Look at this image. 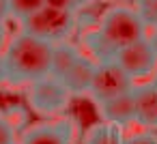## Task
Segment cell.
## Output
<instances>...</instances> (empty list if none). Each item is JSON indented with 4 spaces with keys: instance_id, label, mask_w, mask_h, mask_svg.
<instances>
[{
    "instance_id": "cell-15",
    "label": "cell",
    "mask_w": 157,
    "mask_h": 144,
    "mask_svg": "<svg viewBox=\"0 0 157 144\" xmlns=\"http://www.w3.org/2000/svg\"><path fill=\"white\" fill-rule=\"evenodd\" d=\"M133 9L146 24V28H157V0H133Z\"/></svg>"
},
{
    "instance_id": "cell-21",
    "label": "cell",
    "mask_w": 157,
    "mask_h": 144,
    "mask_svg": "<svg viewBox=\"0 0 157 144\" xmlns=\"http://www.w3.org/2000/svg\"><path fill=\"white\" fill-rule=\"evenodd\" d=\"M9 15V0H0V20H7Z\"/></svg>"
},
{
    "instance_id": "cell-23",
    "label": "cell",
    "mask_w": 157,
    "mask_h": 144,
    "mask_svg": "<svg viewBox=\"0 0 157 144\" xmlns=\"http://www.w3.org/2000/svg\"><path fill=\"white\" fill-rule=\"evenodd\" d=\"M73 2H75V11H82L84 7H88L93 2V0H73Z\"/></svg>"
},
{
    "instance_id": "cell-11",
    "label": "cell",
    "mask_w": 157,
    "mask_h": 144,
    "mask_svg": "<svg viewBox=\"0 0 157 144\" xmlns=\"http://www.w3.org/2000/svg\"><path fill=\"white\" fill-rule=\"evenodd\" d=\"M80 56H82L80 50H78L73 43H69V41L54 43V52H52V73H50V75L63 80V78L69 73V69L78 63Z\"/></svg>"
},
{
    "instance_id": "cell-20",
    "label": "cell",
    "mask_w": 157,
    "mask_h": 144,
    "mask_svg": "<svg viewBox=\"0 0 157 144\" xmlns=\"http://www.w3.org/2000/svg\"><path fill=\"white\" fill-rule=\"evenodd\" d=\"M9 82V73H7V65H5V58L0 54V86Z\"/></svg>"
},
{
    "instance_id": "cell-7",
    "label": "cell",
    "mask_w": 157,
    "mask_h": 144,
    "mask_svg": "<svg viewBox=\"0 0 157 144\" xmlns=\"http://www.w3.org/2000/svg\"><path fill=\"white\" fill-rule=\"evenodd\" d=\"M73 140L75 123L71 118H60L28 127L17 144H73Z\"/></svg>"
},
{
    "instance_id": "cell-5",
    "label": "cell",
    "mask_w": 157,
    "mask_h": 144,
    "mask_svg": "<svg viewBox=\"0 0 157 144\" xmlns=\"http://www.w3.org/2000/svg\"><path fill=\"white\" fill-rule=\"evenodd\" d=\"M133 86H136V80L116 60H105V63H97L88 97L95 103H103L108 99H114V97L131 93Z\"/></svg>"
},
{
    "instance_id": "cell-9",
    "label": "cell",
    "mask_w": 157,
    "mask_h": 144,
    "mask_svg": "<svg viewBox=\"0 0 157 144\" xmlns=\"http://www.w3.org/2000/svg\"><path fill=\"white\" fill-rule=\"evenodd\" d=\"M95 69H97V63L90 56L82 54L78 63L69 69V73L63 78V84L67 86L71 95H88L93 86V78H95Z\"/></svg>"
},
{
    "instance_id": "cell-1",
    "label": "cell",
    "mask_w": 157,
    "mask_h": 144,
    "mask_svg": "<svg viewBox=\"0 0 157 144\" xmlns=\"http://www.w3.org/2000/svg\"><path fill=\"white\" fill-rule=\"evenodd\" d=\"M54 43L20 30L5 47L2 58L9 73V84H33L52 73Z\"/></svg>"
},
{
    "instance_id": "cell-6",
    "label": "cell",
    "mask_w": 157,
    "mask_h": 144,
    "mask_svg": "<svg viewBox=\"0 0 157 144\" xmlns=\"http://www.w3.org/2000/svg\"><path fill=\"white\" fill-rule=\"evenodd\" d=\"M133 80H142V78H148L157 71V54L155 50L151 47L148 39H142V41H136L127 47H123L116 58H114Z\"/></svg>"
},
{
    "instance_id": "cell-10",
    "label": "cell",
    "mask_w": 157,
    "mask_h": 144,
    "mask_svg": "<svg viewBox=\"0 0 157 144\" xmlns=\"http://www.w3.org/2000/svg\"><path fill=\"white\" fill-rule=\"evenodd\" d=\"M99 114L105 123L118 125V127H127L131 123H136V110H133V95H121L114 99H108L103 103H97Z\"/></svg>"
},
{
    "instance_id": "cell-24",
    "label": "cell",
    "mask_w": 157,
    "mask_h": 144,
    "mask_svg": "<svg viewBox=\"0 0 157 144\" xmlns=\"http://www.w3.org/2000/svg\"><path fill=\"white\" fill-rule=\"evenodd\" d=\"M153 84H155V86H157V71H155V80H153Z\"/></svg>"
},
{
    "instance_id": "cell-4",
    "label": "cell",
    "mask_w": 157,
    "mask_h": 144,
    "mask_svg": "<svg viewBox=\"0 0 157 144\" xmlns=\"http://www.w3.org/2000/svg\"><path fill=\"white\" fill-rule=\"evenodd\" d=\"M71 97L73 95L67 90L63 80H58L54 75L33 82L26 90L30 110H35L37 114H43V116H56V114L65 112L71 103Z\"/></svg>"
},
{
    "instance_id": "cell-17",
    "label": "cell",
    "mask_w": 157,
    "mask_h": 144,
    "mask_svg": "<svg viewBox=\"0 0 157 144\" xmlns=\"http://www.w3.org/2000/svg\"><path fill=\"white\" fill-rule=\"evenodd\" d=\"M125 144H157V138L144 129L142 133H133L131 138H125Z\"/></svg>"
},
{
    "instance_id": "cell-22",
    "label": "cell",
    "mask_w": 157,
    "mask_h": 144,
    "mask_svg": "<svg viewBox=\"0 0 157 144\" xmlns=\"http://www.w3.org/2000/svg\"><path fill=\"white\" fill-rule=\"evenodd\" d=\"M146 39H148L151 47H153V50H155V54H157V28H155V30H151V35H148Z\"/></svg>"
},
{
    "instance_id": "cell-3",
    "label": "cell",
    "mask_w": 157,
    "mask_h": 144,
    "mask_svg": "<svg viewBox=\"0 0 157 144\" xmlns=\"http://www.w3.org/2000/svg\"><path fill=\"white\" fill-rule=\"evenodd\" d=\"M75 28H78V11L52 9V7H43L35 15L20 22V30L50 43L69 41Z\"/></svg>"
},
{
    "instance_id": "cell-12",
    "label": "cell",
    "mask_w": 157,
    "mask_h": 144,
    "mask_svg": "<svg viewBox=\"0 0 157 144\" xmlns=\"http://www.w3.org/2000/svg\"><path fill=\"white\" fill-rule=\"evenodd\" d=\"M84 144H125L123 127L101 120V123L93 125V127L86 131Z\"/></svg>"
},
{
    "instance_id": "cell-13",
    "label": "cell",
    "mask_w": 157,
    "mask_h": 144,
    "mask_svg": "<svg viewBox=\"0 0 157 144\" xmlns=\"http://www.w3.org/2000/svg\"><path fill=\"white\" fill-rule=\"evenodd\" d=\"M82 43L86 47V56H90L95 63H105V60H114L116 52L105 43V39L99 35L97 28H90L82 35Z\"/></svg>"
},
{
    "instance_id": "cell-2",
    "label": "cell",
    "mask_w": 157,
    "mask_h": 144,
    "mask_svg": "<svg viewBox=\"0 0 157 144\" xmlns=\"http://www.w3.org/2000/svg\"><path fill=\"white\" fill-rule=\"evenodd\" d=\"M95 28L99 30V35L105 39V43L116 54L123 47L148 37L146 24L142 22L138 11L133 7H125V5H116V7L105 9Z\"/></svg>"
},
{
    "instance_id": "cell-16",
    "label": "cell",
    "mask_w": 157,
    "mask_h": 144,
    "mask_svg": "<svg viewBox=\"0 0 157 144\" xmlns=\"http://www.w3.org/2000/svg\"><path fill=\"white\" fill-rule=\"evenodd\" d=\"M0 144H17L15 142V123L0 114Z\"/></svg>"
},
{
    "instance_id": "cell-18",
    "label": "cell",
    "mask_w": 157,
    "mask_h": 144,
    "mask_svg": "<svg viewBox=\"0 0 157 144\" xmlns=\"http://www.w3.org/2000/svg\"><path fill=\"white\" fill-rule=\"evenodd\" d=\"M45 7H52V9H69V11H75V2H73V0H45Z\"/></svg>"
},
{
    "instance_id": "cell-14",
    "label": "cell",
    "mask_w": 157,
    "mask_h": 144,
    "mask_svg": "<svg viewBox=\"0 0 157 144\" xmlns=\"http://www.w3.org/2000/svg\"><path fill=\"white\" fill-rule=\"evenodd\" d=\"M45 7V0H9V15L17 22L35 15Z\"/></svg>"
},
{
    "instance_id": "cell-8",
    "label": "cell",
    "mask_w": 157,
    "mask_h": 144,
    "mask_svg": "<svg viewBox=\"0 0 157 144\" xmlns=\"http://www.w3.org/2000/svg\"><path fill=\"white\" fill-rule=\"evenodd\" d=\"M131 95H133L136 123L146 131H155L157 129V86L153 82L136 84Z\"/></svg>"
},
{
    "instance_id": "cell-19",
    "label": "cell",
    "mask_w": 157,
    "mask_h": 144,
    "mask_svg": "<svg viewBox=\"0 0 157 144\" xmlns=\"http://www.w3.org/2000/svg\"><path fill=\"white\" fill-rule=\"evenodd\" d=\"M7 37H9V32H7V20H0V54L5 52V47H7Z\"/></svg>"
}]
</instances>
